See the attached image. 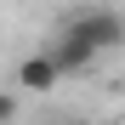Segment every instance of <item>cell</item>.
Instances as JSON below:
<instances>
[{
	"mask_svg": "<svg viewBox=\"0 0 125 125\" xmlns=\"http://www.w3.org/2000/svg\"><path fill=\"white\" fill-rule=\"evenodd\" d=\"M57 85H62V68H57L51 51H29L17 62V85H11L17 97H51Z\"/></svg>",
	"mask_w": 125,
	"mask_h": 125,
	"instance_id": "obj_2",
	"label": "cell"
},
{
	"mask_svg": "<svg viewBox=\"0 0 125 125\" xmlns=\"http://www.w3.org/2000/svg\"><path fill=\"white\" fill-rule=\"evenodd\" d=\"M62 29L85 34L97 51H119L125 46V11H114V6H80V11L62 17Z\"/></svg>",
	"mask_w": 125,
	"mask_h": 125,
	"instance_id": "obj_1",
	"label": "cell"
},
{
	"mask_svg": "<svg viewBox=\"0 0 125 125\" xmlns=\"http://www.w3.org/2000/svg\"><path fill=\"white\" fill-rule=\"evenodd\" d=\"M46 51L57 57V68H62V80H74V74H91V62L102 57V51L91 46V40H85V34H74V29H57V40H51Z\"/></svg>",
	"mask_w": 125,
	"mask_h": 125,
	"instance_id": "obj_3",
	"label": "cell"
},
{
	"mask_svg": "<svg viewBox=\"0 0 125 125\" xmlns=\"http://www.w3.org/2000/svg\"><path fill=\"white\" fill-rule=\"evenodd\" d=\"M17 119V91H0V125Z\"/></svg>",
	"mask_w": 125,
	"mask_h": 125,
	"instance_id": "obj_4",
	"label": "cell"
}]
</instances>
